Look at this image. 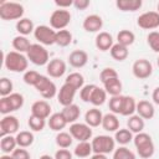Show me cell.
Listing matches in <instances>:
<instances>
[{"mask_svg": "<svg viewBox=\"0 0 159 159\" xmlns=\"http://www.w3.org/2000/svg\"><path fill=\"white\" fill-rule=\"evenodd\" d=\"M4 66L6 70L11 72H26L29 66V58L24 53H20L17 51H9L4 56Z\"/></svg>", "mask_w": 159, "mask_h": 159, "instance_id": "1", "label": "cell"}, {"mask_svg": "<svg viewBox=\"0 0 159 159\" xmlns=\"http://www.w3.org/2000/svg\"><path fill=\"white\" fill-rule=\"evenodd\" d=\"M133 143H134V147L137 149V153L140 158L143 159H149L154 155V152H155V147H154V143H153V139L152 137L148 134V133H138L134 135L133 138Z\"/></svg>", "mask_w": 159, "mask_h": 159, "instance_id": "2", "label": "cell"}, {"mask_svg": "<svg viewBox=\"0 0 159 159\" xmlns=\"http://www.w3.org/2000/svg\"><path fill=\"white\" fill-rule=\"evenodd\" d=\"M24 6L15 1H1L0 2V17L5 21L20 20L24 16Z\"/></svg>", "mask_w": 159, "mask_h": 159, "instance_id": "3", "label": "cell"}, {"mask_svg": "<svg viewBox=\"0 0 159 159\" xmlns=\"http://www.w3.org/2000/svg\"><path fill=\"white\" fill-rule=\"evenodd\" d=\"M92 150L94 154H109L116 150V140L111 135L101 134L92 139Z\"/></svg>", "mask_w": 159, "mask_h": 159, "instance_id": "4", "label": "cell"}, {"mask_svg": "<svg viewBox=\"0 0 159 159\" xmlns=\"http://www.w3.org/2000/svg\"><path fill=\"white\" fill-rule=\"evenodd\" d=\"M26 56L29 61L36 66H45L50 62L48 51L41 43H32L29 51L26 52Z\"/></svg>", "mask_w": 159, "mask_h": 159, "instance_id": "5", "label": "cell"}, {"mask_svg": "<svg viewBox=\"0 0 159 159\" xmlns=\"http://www.w3.org/2000/svg\"><path fill=\"white\" fill-rule=\"evenodd\" d=\"M71 12L65 9H57L55 10L50 16V26L53 30H65L70 22H71Z\"/></svg>", "mask_w": 159, "mask_h": 159, "instance_id": "6", "label": "cell"}, {"mask_svg": "<svg viewBox=\"0 0 159 159\" xmlns=\"http://www.w3.org/2000/svg\"><path fill=\"white\" fill-rule=\"evenodd\" d=\"M35 39L43 46H51L56 43V31L47 25H39L34 31Z\"/></svg>", "mask_w": 159, "mask_h": 159, "instance_id": "7", "label": "cell"}, {"mask_svg": "<svg viewBox=\"0 0 159 159\" xmlns=\"http://www.w3.org/2000/svg\"><path fill=\"white\" fill-rule=\"evenodd\" d=\"M35 88L45 99H51L58 93L56 84L47 76H43V75H41V77L39 78L37 83L35 84Z\"/></svg>", "mask_w": 159, "mask_h": 159, "instance_id": "8", "label": "cell"}, {"mask_svg": "<svg viewBox=\"0 0 159 159\" xmlns=\"http://www.w3.org/2000/svg\"><path fill=\"white\" fill-rule=\"evenodd\" d=\"M132 72H133V76L135 78L145 80V78L152 76V73H153V65L150 63V61H148L145 58H139V60L134 61V63L132 66Z\"/></svg>", "mask_w": 159, "mask_h": 159, "instance_id": "9", "label": "cell"}, {"mask_svg": "<svg viewBox=\"0 0 159 159\" xmlns=\"http://www.w3.org/2000/svg\"><path fill=\"white\" fill-rule=\"evenodd\" d=\"M70 134L78 142H88L92 138V128L86 123H72L70 125Z\"/></svg>", "mask_w": 159, "mask_h": 159, "instance_id": "10", "label": "cell"}, {"mask_svg": "<svg viewBox=\"0 0 159 159\" xmlns=\"http://www.w3.org/2000/svg\"><path fill=\"white\" fill-rule=\"evenodd\" d=\"M137 25L143 30H154L159 27V14L157 11H147L138 16Z\"/></svg>", "mask_w": 159, "mask_h": 159, "instance_id": "11", "label": "cell"}, {"mask_svg": "<svg viewBox=\"0 0 159 159\" xmlns=\"http://www.w3.org/2000/svg\"><path fill=\"white\" fill-rule=\"evenodd\" d=\"M20 123L19 119L15 116H4L2 119L0 120V137L5 135H11L19 130Z\"/></svg>", "mask_w": 159, "mask_h": 159, "instance_id": "12", "label": "cell"}, {"mask_svg": "<svg viewBox=\"0 0 159 159\" xmlns=\"http://www.w3.org/2000/svg\"><path fill=\"white\" fill-rule=\"evenodd\" d=\"M76 92L77 89L68 84V83H63L60 89H58V93H57V102L62 106V107H67L70 104L73 103V99H75V96H76Z\"/></svg>", "mask_w": 159, "mask_h": 159, "instance_id": "13", "label": "cell"}, {"mask_svg": "<svg viewBox=\"0 0 159 159\" xmlns=\"http://www.w3.org/2000/svg\"><path fill=\"white\" fill-rule=\"evenodd\" d=\"M66 70H67V65L63 60L61 58H52L50 60V62L46 65V71H47V75L50 77H53V78H60L62 77L65 73H66Z\"/></svg>", "mask_w": 159, "mask_h": 159, "instance_id": "14", "label": "cell"}, {"mask_svg": "<svg viewBox=\"0 0 159 159\" xmlns=\"http://www.w3.org/2000/svg\"><path fill=\"white\" fill-rule=\"evenodd\" d=\"M82 27L86 32H101L99 30H102V27H103V20L99 15L91 14L84 17Z\"/></svg>", "mask_w": 159, "mask_h": 159, "instance_id": "15", "label": "cell"}, {"mask_svg": "<svg viewBox=\"0 0 159 159\" xmlns=\"http://www.w3.org/2000/svg\"><path fill=\"white\" fill-rule=\"evenodd\" d=\"M31 114L40 117L42 119H47L51 116V106L47 101L41 99V101H36L32 103L31 106Z\"/></svg>", "mask_w": 159, "mask_h": 159, "instance_id": "16", "label": "cell"}, {"mask_svg": "<svg viewBox=\"0 0 159 159\" xmlns=\"http://www.w3.org/2000/svg\"><path fill=\"white\" fill-rule=\"evenodd\" d=\"M88 62V53L83 50H75L68 56V63L75 68H82Z\"/></svg>", "mask_w": 159, "mask_h": 159, "instance_id": "17", "label": "cell"}, {"mask_svg": "<svg viewBox=\"0 0 159 159\" xmlns=\"http://www.w3.org/2000/svg\"><path fill=\"white\" fill-rule=\"evenodd\" d=\"M94 45L96 47L104 52V51H109L112 48V46L114 45L113 43V37L109 32H106V31H101L97 34L96 36V40H94Z\"/></svg>", "mask_w": 159, "mask_h": 159, "instance_id": "18", "label": "cell"}, {"mask_svg": "<svg viewBox=\"0 0 159 159\" xmlns=\"http://www.w3.org/2000/svg\"><path fill=\"white\" fill-rule=\"evenodd\" d=\"M102 119H103V114L97 107L88 109L84 114V123L88 124L91 128L102 125Z\"/></svg>", "mask_w": 159, "mask_h": 159, "instance_id": "19", "label": "cell"}, {"mask_svg": "<svg viewBox=\"0 0 159 159\" xmlns=\"http://www.w3.org/2000/svg\"><path fill=\"white\" fill-rule=\"evenodd\" d=\"M135 112L144 120L145 119H152L154 117V114H155L154 106L149 101H139V102H137V111Z\"/></svg>", "mask_w": 159, "mask_h": 159, "instance_id": "20", "label": "cell"}, {"mask_svg": "<svg viewBox=\"0 0 159 159\" xmlns=\"http://www.w3.org/2000/svg\"><path fill=\"white\" fill-rule=\"evenodd\" d=\"M68 123L66 122L63 114L61 112H57V113H53L50 116L48 120H47V125L50 127V129L55 130V132H62V129L67 125Z\"/></svg>", "mask_w": 159, "mask_h": 159, "instance_id": "21", "label": "cell"}, {"mask_svg": "<svg viewBox=\"0 0 159 159\" xmlns=\"http://www.w3.org/2000/svg\"><path fill=\"white\" fill-rule=\"evenodd\" d=\"M143 5L142 0H117L116 1V6L123 11V12H134L137 10H139Z\"/></svg>", "mask_w": 159, "mask_h": 159, "instance_id": "22", "label": "cell"}, {"mask_svg": "<svg viewBox=\"0 0 159 159\" xmlns=\"http://www.w3.org/2000/svg\"><path fill=\"white\" fill-rule=\"evenodd\" d=\"M61 113L63 114L66 122L72 124V123H76L77 119L80 118V116H81V109H80V107H78L77 104L72 103V104H70V106H67V107H63V109L61 111Z\"/></svg>", "mask_w": 159, "mask_h": 159, "instance_id": "23", "label": "cell"}, {"mask_svg": "<svg viewBox=\"0 0 159 159\" xmlns=\"http://www.w3.org/2000/svg\"><path fill=\"white\" fill-rule=\"evenodd\" d=\"M102 127L107 132H114L116 133L119 129V119H118L117 114H114V113L104 114L103 119H102Z\"/></svg>", "mask_w": 159, "mask_h": 159, "instance_id": "24", "label": "cell"}, {"mask_svg": "<svg viewBox=\"0 0 159 159\" xmlns=\"http://www.w3.org/2000/svg\"><path fill=\"white\" fill-rule=\"evenodd\" d=\"M144 125H145L144 119H143L142 117H139L138 114L130 116V117L128 118V120H127V127H128V129H129L132 133H135V134L142 133L143 129H144Z\"/></svg>", "mask_w": 159, "mask_h": 159, "instance_id": "25", "label": "cell"}, {"mask_svg": "<svg viewBox=\"0 0 159 159\" xmlns=\"http://www.w3.org/2000/svg\"><path fill=\"white\" fill-rule=\"evenodd\" d=\"M122 87H123V86H122V82H120L119 77H118V78L109 80V81H107V82L103 83L104 91H106L107 94H109L111 97H113V96H119L120 92H122Z\"/></svg>", "mask_w": 159, "mask_h": 159, "instance_id": "26", "label": "cell"}, {"mask_svg": "<svg viewBox=\"0 0 159 159\" xmlns=\"http://www.w3.org/2000/svg\"><path fill=\"white\" fill-rule=\"evenodd\" d=\"M137 111V102L132 96H124L123 97V104H122V112L120 116L130 117Z\"/></svg>", "mask_w": 159, "mask_h": 159, "instance_id": "27", "label": "cell"}, {"mask_svg": "<svg viewBox=\"0 0 159 159\" xmlns=\"http://www.w3.org/2000/svg\"><path fill=\"white\" fill-rule=\"evenodd\" d=\"M109 53H111V56H112L113 60L122 62V61L127 60V57H128V55H129V50H128V47H125V46H123V45L114 43V45L112 46V48L109 50Z\"/></svg>", "mask_w": 159, "mask_h": 159, "instance_id": "28", "label": "cell"}, {"mask_svg": "<svg viewBox=\"0 0 159 159\" xmlns=\"http://www.w3.org/2000/svg\"><path fill=\"white\" fill-rule=\"evenodd\" d=\"M17 143H16V138L12 135H5L1 137L0 140V150L4 154H12V152L16 149Z\"/></svg>", "mask_w": 159, "mask_h": 159, "instance_id": "29", "label": "cell"}, {"mask_svg": "<svg viewBox=\"0 0 159 159\" xmlns=\"http://www.w3.org/2000/svg\"><path fill=\"white\" fill-rule=\"evenodd\" d=\"M16 31L22 36H27L35 31L34 22L27 17H22L16 22Z\"/></svg>", "mask_w": 159, "mask_h": 159, "instance_id": "30", "label": "cell"}, {"mask_svg": "<svg viewBox=\"0 0 159 159\" xmlns=\"http://www.w3.org/2000/svg\"><path fill=\"white\" fill-rule=\"evenodd\" d=\"M31 42L30 40L26 37V36H22V35H19V36H15L12 39V47L15 48V51L20 52V53H24V52H27L29 48L31 47Z\"/></svg>", "mask_w": 159, "mask_h": 159, "instance_id": "31", "label": "cell"}, {"mask_svg": "<svg viewBox=\"0 0 159 159\" xmlns=\"http://www.w3.org/2000/svg\"><path fill=\"white\" fill-rule=\"evenodd\" d=\"M133 133L128 129V128H119L116 133H114V140L116 143L120 144V145H127L128 143H130L133 140Z\"/></svg>", "mask_w": 159, "mask_h": 159, "instance_id": "32", "label": "cell"}, {"mask_svg": "<svg viewBox=\"0 0 159 159\" xmlns=\"http://www.w3.org/2000/svg\"><path fill=\"white\" fill-rule=\"evenodd\" d=\"M15 138H16L17 147H20V148H27V147H30L34 143V139H35L32 132H30V130H21V132H19L16 134Z\"/></svg>", "mask_w": 159, "mask_h": 159, "instance_id": "33", "label": "cell"}, {"mask_svg": "<svg viewBox=\"0 0 159 159\" xmlns=\"http://www.w3.org/2000/svg\"><path fill=\"white\" fill-rule=\"evenodd\" d=\"M135 41V35L130 30H120L117 34V43L123 45L125 47L133 45Z\"/></svg>", "mask_w": 159, "mask_h": 159, "instance_id": "34", "label": "cell"}, {"mask_svg": "<svg viewBox=\"0 0 159 159\" xmlns=\"http://www.w3.org/2000/svg\"><path fill=\"white\" fill-rule=\"evenodd\" d=\"M73 153L77 158H87L93 153L92 144L89 142H78V144L75 147Z\"/></svg>", "mask_w": 159, "mask_h": 159, "instance_id": "35", "label": "cell"}, {"mask_svg": "<svg viewBox=\"0 0 159 159\" xmlns=\"http://www.w3.org/2000/svg\"><path fill=\"white\" fill-rule=\"evenodd\" d=\"M106 99H107V92L104 91V88H101L97 86L91 96L89 103H92L94 107H99L106 102Z\"/></svg>", "mask_w": 159, "mask_h": 159, "instance_id": "36", "label": "cell"}, {"mask_svg": "<svg viewBox=\"0 0 159 159\" xmlns=\"http://www.w3.org/2000/svg\"><path fill=\"white\" fill-rule=\"evenodd\" d=\"M72 42V34L68 30H60L56 31V45L60 47H67Z\"/></svg>", "mask_w": 159, "mask_h": 159, "instance_id": "37", "label": "cell"}, {"mask_svg": "<svg viewBox=\"0 0 159 159\" xmlns=\"http://www.w3.org/2000/svg\"><path fill=\"white\" fill-rule=\"evenodd\" d=\"M55 140H56V144L61 149H67L71 147V144L73 142V137L70 134V132H58Z\"/></svg>", "mask_w": 159, "mask_h": 159, "instance_id": "38", "label": "cell"}, {"mask_svg": "<svg viewBox=\"0 0 159 159\" xmlns=\"http://www.w3.org/2000/svg\"><path fill=\"white\" fill-rule=\"evenodd\" d=\"M65 83L73 86L76 89H81L84 86V77L80 72H72L66 77Z\"/></svg>", "mask_w": 159, "mask_h": 159, "instance_id": "39", "label": "cell"}, {"mask_svg": "<svg viewBox=\"0 0 159 159\" xmlns=\"http://www.w3.org/2000/svg\"><path fill=\"white\" fill-rule=\"evenodd\" d=\"M7 101H9V104L11 107V111L15 112L17 109H20L22 106H24V96L21 93H16V92H12L10 96L6 97Z\"/></svg>", "mask_w": 159, "mask_h": 159, "instance_id": "40", "label": "cell"}, {"mask_svg": "<svg viewBox=\"0 0 159 159\" xmlns=\"http://www.w3.org/2000/svg\"><path fill=\"white\" fill-rule=\"evenodd\" d=\"M27 124L30 127L31 130L34 132H41L45 125H46V119H42L40 117H36V116H30L29 119H27Z\"/></svg>", "mask_w": 159, "mask_h": 159, "instance_id": "41", "label": "cell"}, {"mask_svg": "<svg viewBox=\"0 0 159 159\" xmlns=\"http://www.w3.org/2000/svg\"><path fill=\"white\" fill-rule=\"evenodd\" d=\"M113 159H137V157L127 147L122 145L113 152Z\"/></svg>", "mask_w": 159, "mask_h": 159, "instance_id": "42", "label": "cell"}, {"mask_svg": "<svg viewBox=\"0 0 159 159\" xmlns=\"http://www.w3.org/2000/svg\"><path fill=\"white\" fill-rule=\"evenodd\" d=\"M123 97L124 96H122V94L111 97L109 103H108V107H109V109H111L112 113L120 114V112H122V104H123Z\"/></svg>", "mask_w": 159, "mask_h": 159, "instance_id": "43", "label": "cell"}, {"mask_svg": "<svg viewBox=\"0 0 159 159\" xmlns=\"http://www.w3.org/2000/svg\"><path fill=\"white\" fill-rule=\"evenodd\" d=\"M12 88H14V84L7 77H2L0 80V94H1V97L10 96L12 93Z\"/></svg>", "mask_w": 159, "mask_h": 159, "instance_id": "44", "label": "cell"}, {"mask_svg": "<svg viewBox=\"0 0 159 159\" xmlns=\"http://www.w3.org/2000/svg\"><path fill=\"white\" fill-rule=\"evenodd\" d=\"M40 77H41V75H40L37 71L27 70V71L24 73L22 80H24V82H25L26 84H29V86H34V87H35V84L37 83V81H39Z\"/></svg>", "mask_w": 159, "mask_h": 159, "instance_id": "45", "label": "cell"}, {"mask_svg": "<svg viewBox=\"0 0 159 159\" xmlns=\"http://www.w3.org/2000/svg\"><path fill=\"white\" fill-rule=\"evenodd\" d=\"M147 42L154 52L159 53V32L158 31H150L147 36Z\"/></svg>", "mask_w": 159, "mask_h": 159, "instance_id": "46", "label": "cell"}, {"mask_svg": "<svg viewBox=\"0 0 159 159\" xmlns=\"http://www.w3.org/2000/svg\"><path fill=\"white\" fill-rule=\"evenodd\" d=\"M118 77H119L118 72L112 67H106L99 73V80H101L102 83H104V82H107L109 80H113V78H118Z\"/></svg>", "mask_w": 159, "mask_h": 159, "instance_id": "47", "label": "cell"}, {"mask_svg": "<svg viewBox=\"0 0 159 159\" xmlns=\"http://www.w3.org/2000/svg\"><path fill=\"white\" fill-rule=\"evenodd\" d=\"M97 86L96 84H84L82 88H81V92H80V97H81V99L83 101V102H86V103H89V99H91V96H92V93H93V91H94V88H96Z\"/></svg>", "mask_w": 159, "mask_h": 159, "instance_id": "48", "label": "cell"}, {"mask_svg": "<svg viewBox=\"0 0 159 159\" xmlns=\"http://www.w3.org/2000/svg\"><path fill=\"white\" fill-rule=\"evenodd\" d=\"M12 158L14 159H31L30 157V153L25 149V148H16L14 152H12Z\"/></svg>", "mask_w": 159, "mask_h": 159, "instance_id": "49", "label": "cell"}, {"mask_svg": "<svg viewBox=\"0 0 159 159\" xmlns=\"http://www.w3.org/2000/svg\"><path fill=\"white\" fill-rule=\"evenodd\" d=\"M11 112H12V111H11V107H10V104H9L7 98H6V97H1V99H0V113L4 114V116H7V114H10Z\"/></svg>", "mask_w": 159, "mask_h": 159, "instance_id": "50", "label": "cell"}, {"mask_svg": "<svg viewBox=\"0 0 159 159\" xmlns=\"http://www.w3.org/2000/svg\"><path fill=\"white\" fill-rule=\"evenodd\" d=\"M55 159H72V153L68 149H58L55 153Z\"/></svg>", "mask_w": 159, "mask_h": 159, "instance_id": "51", "label": "cell"}, {"mask_svg": "<svg viewBox=\"0 0 159 159\" xmlns=\"http://www.w3.org/2000/svg\"><path fill=\"white\" fill-rule=\"evenodd\" d=\"M89 5H91V1L89 0H75L73 1V6L77 10H86Z\"/></svg>", "mask_w": 159, "mask_h": 159, "instance_id": "52", "label": "cell"}, {"mask_svg": "<svg viewBox=\"0 0 159 159\" xmlns=\"http://www.w3.org/2000/svg\"><path fill=\"white\" fill-rule=\"evenodd\" d=\"M55 5L58 6V9L67 10V7L73 6V1L72 0H55Z\"/></svg>", "mask_w": 159, "mask_h": 159, "instance_id": "53", "label": "cell"}, {"mask_svg": "<svg viewBox=\"0 0 159 159\" xmlns=\"http://www.w3.org/2000/svg\"><path fill=\"white\" fill-rule=\"evenodd\" d=\"M152 99L155 104L159 106V87H155L153 89V93H152Z\"/></svg>", "mask_w": 159, "mask_h": 159, "instance_id": "54", "label": "cell"}, {"mask_svg": "<svg viewBox=\"0 0 159 159\" xmlns=\"http://www.w3.org/2000/svg\"><path fill=\"white\" fill-rule=\"evenodd\" d=\"M89 159H108V158H107V155H104V154H93Z\"/></svg>", "mask_w": 159, "mask_h": 159, "instance_id": "55", "label": "cell"}, {"mask_svg": "<svg viewBox=\"0 0 159 159\" xmlns=\"http://www.w3.org/2000/svg\"><path fill=\"white\" fill-rule=\"evenodd\" d=\"M0 159H14V158H12L11 154H2V155L0 157Z\"/></svg>", "mask_w": 159, "mask_h": 159, "instance_id": "56", "label": "cell"}, {"mask_svg": "<svg viewBox=\"0 0 159 159\" xmlns=\"http://www.w3.org/2000/svg\"><path fill=\"white\" fill-rule=\"evenodd\" d=\"M39 159H55V158H52L51 155H48V154H42Z\"/></svg>", "mask_w": 159, "mask_h": 159, "instance_id": "57", "label": "cell"}, {"mask_svg": "<svg viewBox=\"0 0 159 159\" xmlns=\"http://www.w3.org/2000/svg\"><path fill=\"white\" fill-rule=\"evenodd\" d=\"M157 12L159 14V2H158V5H157Z\"/></svg>", "mask_w": 159, "mask_h": 159, "instance_id": "58", "label": "cell"}, {"mask_svg": "<svg viewBox=\"0 0 159 159\" xmlns=\"http://www.w3.org/2000/svg\"><path fill=\"white\" fill-rule=\"evenodd\" d=\"M157 65H158V67H159V57H158V60H157Z\"/></svg>", "mask_w": 159, "mask_h": 159, "instance_id": "59", "label": "cell"}]
</instances>
